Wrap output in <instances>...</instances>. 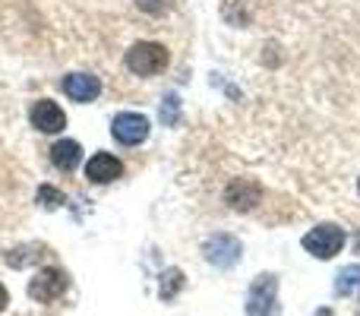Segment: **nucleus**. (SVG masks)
I'll list each match as a JSON object with an SVG mask.
<instances>
[{
    "label": "nucleus",
    "mask_w": 360,
    "mask_h": 316,
    "mask_svg": "<svg viewBox=\"0 0 360 316\" xmlns=\"http://www.w3.org/2000/svg\"><path fill=\"white\" fill-rule=\"evenodd\" d=\"M127 67L136 76H155L168 67V51L155 42H139L127 51Z\"/></svg>",
    "instance_id": "f257e3e1"
},
{
    "label": "nucleus",
    "mask_w": 360,
    "mask_h": 316,
    "mask_svg": "<svg viewBox=\"0 0 360 316\" xmlns=\"http://www.w3.org/2000/svg\"><path fill=\"white\" fill-rule=\"evenodd\" d=\"M275 313H278V282H275V275H259L250 285L247 316H275Z\"/></svg>",
    "instance_id": "f03ea898"
},
{
    "label": "nucleus",
    "mask_w": 360,
    "mask_h": 316,
    "mask_svg": "<svg viewBox=\"0 0 360 316\" xmlns=\"http://www.w3.org/2000/svg\"><path fill=\"white\" fill-rule=\"evenodd\" d=\"M345 244V231L338 225H316L310 234H304V250L316 260H332Z\"/></svg>",
    "instance_id": "7ed1b4c3"
},
{
    "label": "nucleus",
    "mask_w": 360,
    "mask_h": 316,
    "mask_svg": "<svg viewBox=\"0 0 360 316\" xmlns=\"http://www.w3.org/2000/svg\"><path fill=\"white\" fill-rule=\"evenodd\" d=\"M67 285H70L67 272H63V269L48 266L29 282V298L38 301V304H51V301H57L63 291H67Z\"/></svg>",
    "instance_id": "20e7f679"
},
{
    "label": "nucleus",
    "mask_w": 360,
    "mask_h": 316,
    "mask_svg": "<svg viewBox=\"0 0 360 316\" xmlns=\"http://www.w3.org/2000/svg\"><path fill=\"white\" fill-rule=\"evenodd\" d=\"M111 133L117 143L124 146H139L146 137H149V120L143 114H117L111 124Z\"/></svg>",
    "instance_id": "39448f33"
},
{
    "label": "nucleus",
    "mask_w": 360,
    "mask_h": 316,
    "mask_svg": "<svg viewBox=\"0 0 360 316\" xmlns=\"http://www.w3.org/2000/svg\"><path fill=\"white\" fill-rule=\"evenodd\" d=\"M205 260L218 269H228L240 260V241L231 234H215L212 241H205Z\"/></svg>",
    "instance_id": "423d86ee"
},
{
    "label": "nucleus",
    "mask_w": 360,
    "mask_h": 316,
    "mask_svg": "<svg viewBox=\"0 0 360 316\" xmlns=\"http://www.w3.org/2000/svg\"><path fill=\"white\" fill-rule=\"evenodd\" d=\"M32 127L41 133H60L63 127H67V114H63V108L57 105V101L38 99L35 105H32Z\"/></svg>",
    "instance_id": "0eeeda50"
},
{
    "label": "nucleus",
    "mask_w": 360,
    "mask_h": 316,
    "mask_svg": "<svg viewBox=\"0 0 360 316\" xmlns=\"http://www.w3.org/2000/svg\"><path fill=\"white\" fill-rule=\"evenodd\" d=\"M224 199H228L231 209H237V212H250V209H253V206L262 199V187L256 184V180L240 177V180H234V184L228 187Z\"/></svg>",
    "instance_id": "6e6552de"
},
{
    "label": "nucleus",
    "mask_w": 360,
    "mask_h": 316,
    "mask_svg": "<svg viewBox=\"0 0 360 316\" xmlns=\"http://www.w3.org/2000/svg\"><path fill=\"white\" fill-rule=\"evenodd\" d=\"M120 174H124V165H120L114 156H108V152L92 156L86 165V177L92 180V184H108V180H117Z\"/></svg>",
    "instance_id": "1a4fd4ad"
},
{
    "label": "nucleus",
    "mask_w": 360,
    "mask_h": 316,
    "mask_svg": "<svg viewBox=\"0 0 360 316\" xmlns=\"http://www.w3.org/2000/svg\"><path fill=\"white\" fill-rule=\"evenodd\" d=\"M63 92L73 101H95L101 92V82H98V76H92V73H73L63 80Z\"/></svg>",
    "instance_id": "9d476101"
},
{
    "label": "nucleus",
    "mask_w": 360,
    "mask_h": 316,
    "mask_svg": "<svg viewBox=\"0 0 360 316\" xmlns=\"http://www.w3.org/2000/svg\"><path fill=\"white\" fill-rule=\"evenodd\" d=\"M82 158V149L76 139H60V143L51 146V161H54L60 171H73Z\"/></svg>",
    "instance_id": "9b49d317"
},
{
    "label": "nucleus",
    "mask_w": 360,
    "mask_h": 316,
    "mask_svg": "<svg viewBox=\"0 0 360 316\" xmlns=\"http://www.w3.org/2000/svg\"><path fill=\"white\" fill-rule=\"evenodd\" d=\"M180 285H184V272H180V269H168L165 279H162V298L171 301L180 291Z\"/></svg>",
    "instance_id": "f8f14e48"
},
{
    "label": "nucleus",
    "mask_w": 360,
    "mask_h": 316,
    "mask_svg": "<svg viewBox=\"0 0 360 316\" xmlns=\"http://www.w3.org/2000/svg\"><path fill=\"white\" fill-rule=\"evenodd\" d=\"M354 285H360V266H348L342 275H338V294H348Z\"/></svg>",
    "instance_id": "ddd939ff"
},
{
    "label": "nucleus",
    "mask_w": 360,
    "mask_h": 316,
    "mask_svg": "<svg viewBox=\"0 0 360 316\" xmlns=\"http://www.w3.org/2000/svg\"><path fill=\"white\" fill-rule=\"evenodd\" d=\"M38 203H41L44 209H54V206H60V203H63V193L44 184V187H38Z\"/></svg>",
    "instance_id": "4468645a"
},
{
    "label": "nucleus",
    "mask_w": 360,
    "mask_h": 316,
    "mask_svg": "<svg viewBox=\"0 0 360 316\" xmlns=\"http://www.w3.org/2000/svg\"><path fill=\"white\" fill-rule=\"evenodd\" d=\"M136 6L149 16H162V13L171 10V0H136Z\"/></svg>",
    "instance_id": "2eb2a0df"
},
{
    "label": "nucleus",
    "mask_w": 360,
    "mask_h": 316,
    "mask_svg": "<svg viewBox=\"0 0 360 316\" xmlns=\"http://www.w3.org/2000/svg\"><path fill=\"white\" fill-rule=\"evenodd\" d=\"M177 108H180L177 95H168V99H165V105H162V120H165V124H177Z\"/></svg>",
    "instance_id": "dca6fc26"
},
{
    "label": "nucleus",
    "mask_w": 360,
    "mask_h": 316,
    "mask_svg": "<svg viewBox=\"0 0 360 316\" xmlns=\"http://www.w3.org/2000/svg\"><path fill=\"white\" fill-rule=\"evenodd\" d=\"M6 304H10V294H6V288L4 285H0V310H4V307Z\"/></svg>",
    "instance_id": "f3484780"
},
{
    "label": "nucleus",
    "mask_w": 360,
    "mask_h": 316,
    "mask_svg": "<svg viewBox=\"0 0 360 316\" xmlns=\"http://www.w3.org/2000/svg\"><path fill=\"white\" fill-rule=\"evenodd\" d=\"M316 316H332V310H329V307H323V310H319Z\"/></svg>",
    "instance_id": "a211bd4d"
},
{
    "label": "nucleus",
    "mask_w": 360,
    "mask_h": 316,
    "mask_svg": "<svg viewBox=\"0 0 360 316\" xmlns=\"http://www.w3.org/2000/svg\"><path fill=\"white\" fill-rule=\"evenodd\" d=\"M357 190H360V180H357Z\"/></svg>",
    "instance_id": "6ab92c4d"
}]
</instances>
